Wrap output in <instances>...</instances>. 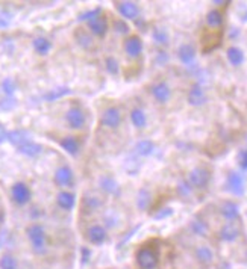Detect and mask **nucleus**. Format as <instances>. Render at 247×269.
Segmentation results:
<instances>
[{
    "label": "nucleus",
    "mask_w": 247,
    "mask_h": 269,
    "mask_svg": "<svg viewBox=\"0 0 247 269\" xmlns=\"http://www.w3.org/2000/svg\"><path fill=\"white\" fill-rule=\"evenodd\" d=\"M27 239L30 242V247H32V251L38 256L44 254L47 251V234L43 225L40 224H32L29 225L26 230Z\"/></svg>",
    "instance_id": "1"
},
{
    "label": "nucleus",
    "mask_w": 247,
    "mask_h": 269,
    "mask_svg": "<svg viewBox=\"0 0 247 269\" xmlns=\"http://www.w3.org/2000/svg\"><path fill=\"white\" fill-rule=\"evenodd\" d=\"M135 262L140 269H157L160 263V253L153 247H141L135 253Z\"/></svg>",
    "instance_id": "2"
},
{
    "label": "nucleus",
    "mask_w": 247,
    "mask_h": 269,
    "mask_svg": "<svg viewBox=\"0 0 247 269\" xmlns=\"http://www.w3.org/2000/svg\"><path fill=\"white\" fill-rule=\"evenodd\" d=\"M211 180V171L205 166H196L193 168L190 172H188V183L191 188H196V189H203L208 186Z\"/></svg>",
    "instance_id": "3"
},
{
    "label": "nucleus",
    "mask_w": 247,
    "mask_h": 269,
    "mask_svg": "<svg viewBox=\"0 0 247 269\" xmlns=\"http://www.w3.org/2000/svg\"><path fill=\"white\" fill-rule=\"evenodd\" d=\"M100 123L106 127V129H118V126L121 124V110L115 106H111V108H106L103 112H102V116H100Z\"/></svg>",
    "instance_id": "4"
},
{
    "label": "nucleus",
    "mask_w": 247,
    "mask_h": 269,
    "mask_svg": "<svg viewBox=\"0 0 247 269\" xmlns=\"http://www.w3.org/2000/svg\"><path fill=\"white\" fill-rule=\"evenodd\" d=\"M66 119H67L69 126L72 129H75V130L83 129L85 123H86V116H85L83 110L79 106H72L66 113Z\"/></svg>",
    "instance_id": "5"
},
{
    "label": "nucleus",
    "mask_w": 247,
    "mask_h": 269,
    "mask_svg": "<svg viewBox=\"0 0 247 269\" xmlns=\"http://www.w3.org/2000/svg\"><path fill=\"white\" fill-rule=\"evenodd\" d=\"M11 197L14 200V203H17L18 206H24L30 201V197H32V192H30L29 186L23 182L15 183L11 188Z\"/></svg>",
    "instance_id": "6"
},
{
    "label": "nucleus",
    "mask_w": 247,
    "mask_h": 269,
    "mask_svg": "<svg viewBox=\"0 0 247 269\" xmlns=\"http://www.w3.org/2000/svg\"><path fill=\"white\" fill-rule=\"evenodd\" d=\"M55 183L61 188H69L73 185L75 182V174H73V169L67 165H63L59 166L56 171H55Z\"/></svg>",
    "instance_id": "7"
},
{
    "label": "nucleus",
    "mask_w": 247,
    "mask_h": 269,
    "mask_svg": "<svg viewBox=\"0 0 247 269\" xmlns=\"http://www.w3.org/2000/svg\"><path fill=\"white\" fill-rule=\"evenodd\" d=\"M228 189L234 194V195H238L241 197L246 191V182H244V177L243 174L240 172H229L228 175Z\"/></svg>",
    "instance_id": "8"
},
{
    "label": "nucleus",
    "mask_w": 247,
    "mask_h": 269,
    "mask_svg": "<svg viewBox=\"0 0 247 269\" xmlns=\"http://www.w3.org/2000/svg\"><path fill=\"white\" fill-rule=\"evenodd\" d=\"M115 8L125 20H135L140 15V8L135 2H118Z\"/></svg>",
    "instance_id": "9"
},
{
    "label": "nucleus",
    "mask_w": 247,
    "mask_h": 269,
    "mask_svg": "<svg viewBox=\"0 0 247 269\" xmlns=\"http://www.w3.org/2000/svg\"><path fill=\"white\" fill-rule=\"evenodd\" d=\"M106 230L102 225H91L86 230V239L91 245H102L106 241Z\"/></svg>",
    "instance_id": "10"
},
{
    "label": "nucleus",
    "mask_w": 247,
    "mask_h": 269,
    "mask_svg": "<svg viewBox=\"0 0 247 269\" xmlns=\"http://www.w3.org/2000/svg\"><path fill=\"white\" fill-rule=\"evenodd\" d=\"M88 27H89V32L94 34L96 37H105L108 32V21L106 17L99 14L97 17H94L92 20L88 21Z\"/></svg>",
    "instance_id": "11"
},
{
    "label": "nucleus",
    "mask_w": 247,
    "mask_h": 269,
    "mask_svg": "<svg viewBox=\"0 0 247 269\" xmlns=\"http://www.w3.org/2000/svg\"><path fill=\"white\" fill-rule=\"evenodd\" d=\"M206 102H208V97H206L205 89L199 83L193 85L188 91V103L191 106H203Z\"/></svg>",
    "instance_id": "12"
},
{
    "label": "nucleus",
    "mask_w": 247,
    "mask_h": 269,
    "mask_svg": "<svg viewBox=\"0 0 247 269\" xmlns=\"http://www.w3.org/2000/svg\"><path fill=\"white\" fill-rule=\"evenodd\" d=\"M152 96L160 103H167L171 97V89H170L168 83H165V82L155 83L152 86Z\"/></svg>",
    "instance_id": "13"
},
{
    "label": "nucleus",
    "mask_w": 247,
    "mask_h": 269,
    "mask_svg": "<svg viewBox=\"0 0 247 269\" xmlns=\"http://www.w3.org/2000/svg\"><path fill=\"white\" fill-rule=\"evenodd\" d=\"M220 239L223 242H235L240 237V227L235 222H226L222 228H220Z\"/></svg>",
    "instance_id": "14"
},
{
    "label": "nucleus",
    "mask_w": 247,
    "mask_h": 269,
    "mask_svg": "<svg viewBox=\"0 0 247 269\" xmlns=\"http://www.w3.org/2000/svg\"><path fill=\"white\" fill-rule=\"evenodd\" d=\"M194 257H196V260H197L200 265H203V266H211V265L214 263V259H215L214 251H212L211 247H208V245H199V247H196V250H194Z\"/></svg>",
    "instance_id": "15"
},
{
    "label": "nucleus",
    "mask_w": 247,
    "mask_h": 269,
    "mask_svg": "<svg viewBox=\"0 0 247 269\" xmlns=\"http://www.w3.org/2000/svg\"><path fill=\"white\" fill-rule=\"evenodd\" d=\"M177 56L183 65L191 67L196 61V49L191 44H182L177 50Z\"/></svg>",
    "instance_id": "16"
},
{
    "label": "nucleus",
    "mask_w": 247,
    "mask_h": 269,
    "mask_svg": "<svg viewBox=\"0 0 247 269\" xmlns=\"http://www.w3.org/2000/svg\"><path fill=\"white\" fill-rule=\"evenodd\" d=\"M125 52L129 57H138L143 52V41L140 40V37L132 35L129 38L125 40Z\"/></svg>",
    "instance_id": "17"
},
{
    "label": "nucleus",
    "mask_w": 247,
    "mask_h": 269,
    "mask_svg": "<svg viewBox=\"0 0 247 269\" xmlns=\"http://www.w3.org/2000/svg\"><path fill=\"white\" fill-rule=\"evenodd\" d=\"M220 214L228 222H234L240 216V207L234 201H225L220 207Z\"/></svg>",
    "instance_id": "18"
},
{
    "label": "nucleus",
    "mask_w": 247,
    "mask_h": 269,
    "mask_svg": "<svg viewBox=\"0 0 247 269\" xmlns=\"http://www.w3.org/2000/svg\"><path fill=\"white\" fill-rule=\"evenodd\" d=\"M56 203L63 211H73V207L76 206V197L69 191H61L56 195Z\"/></svg>",
    "instance_id": "19"
},
{
    "label": "nucleus",
    "mask_w": 247,
    "mask_h": 269,
    "mask_svg": "<svg viewBox=\"0 0 247 269\" xmlns=\"http://www.w3.org/2000/svg\"><path fill=\"white\" fill-rule=\"evenodd\" d=\"M220 40H222V35L217 32V31H212L211 29V32L206 31L203 38H202V44H203V50L205 52H209L212 49H215L219 44H220Z\"/></svg>",
    "instance_id": "20"
},
{
    "label": "nucleus",
    "mask_w": 247,
    "mask_h": 269,
    "mask_svg": "<svg viewBox=\"0 0 247 269\" xmlns=\"http://www.w3.org/2000/svg\"><path fill=\"white\" fill-rule=\"evenodd\" d=\"M223 21H225V17H223V12L219 11V9H212L206 14V24L208 27H211L212 31H217L223 26Z\"/></svg>",
    "instance_id": "21"
},
{
    "label": "nucleus",
    "mask_w": 247,
    "mask_h": 269,
    "mask_svg": "<svg viewBox=\"0 0 247 269\" xmlns=\"http://www.w3.org/2000/svg\"><path fill=\"white\" fill-rule=\"evenodd\" d=\"M100 206H102V200L97 195H88L86 194L82 198V211H83V214L94 212V211H97Z\"/></svg>",
    "instance_id": "22"
},
{
    "label": "nucleus",
    "mask_w": 247,
    "mask_h": 269,
    "mask_svg": "<svg viewBox=\"0 0 247 269\" xmlns=\"http://www.w3.org/2000/svg\"><path fill=\"white\" fill-rule=\"evenodd\" d=\"M8 141L14 147L18 148V147L30 142V135L26 130H12V132H8Z\"/></svg>",
    "instance_id": "23"
},
{
    "label": "nucleus",
    "mask_w": 247,
    "mask_h": 269,
    "mask_svg": "<svg viewBox=\"0 0 247 269\" xmlns=\"http://www.w3.org/2000/svg\"><path fill=\"white\" fill-rule=\"evenodd\" d=\"M18 152H20L21 155L27 156V158H37V156H40V155L43 153V145L30 141V142L18 147Z\"/></svg>",
    "instance_id": "24"
},
{
    "label": "nucleus",
    "mask_w": 247,
    "mask_h": 269,
    "mask_svg": "<svg viewBox=\"0 0 247 269\" xmlns=\"http://www.w3.org/2000/svg\"><path fill=\"white\" fill-rule=\"evenodd\" d=\"M59 145H61V148L63 150H66L69 155H72V156H76L78 153H79V141L75 138V136H66V138H63L61 139V142H59Z\"/></svg>",
    "instance_id": "25"
},
{
    "label": "nucleus",
    "mask_w": 247,
    "mask_h": 269,
    "mask_svg": "<svg viewBox=\"0 0 247 269\" xmlns=\"http://www.w3.org/2000/svg\"><path fill=\"white\" fill-rule=\"evenodd\" d=\"M70 93H72L70 88H67V86H59V88L50 89L47 94H44V96H43V100H46V102H56V100H59V99L69 96Z\"/></svg>",
    "instance_id": "26"
},
{
    "label": "nucleus",
    "mask_w": 247,
    "mask_h": 269,
    "mask_svg": "<svg viewBox=\"0 0 247 269\" xmlns=\"http://www.w3.org/2000/svg\"><path fill=\"white\" fill-rule=\"evenodd\" d=\"M228 61L231 62V65L234 67H240L244 62V52L238 47H229L226 52Z\"/></svg>",
    "instance_id": "27"
},
{
    "label": "nucleus",
    "mask_w": 247,
    "mask_h": 269,
    "mask_svg": "<svg viewBox=\"0 0 247 269\" xmlns=\"http://www.w3.org/2000/svg\"><path fill=\"white\" fill-rule=\"evenodd\" d=\"M99 185H100V188H102L105 192L112 194V195H117V194H118V191H120L118 183L114 180L112 177H109V175H103V177H100Z\"/></svg>",
    "instance_id": "28"
},
{
    "label": "nucleus",
    "mask_w": 247,
    "mask_h": 269,
    "mask_svg": "<svg viewBox=\"0 0 247 269\" xmlns=\"http://www.w3.org/2000/svg\"><path fill=\"white\" fill-rule=\"evenodd\" d=\"M152 38L158 46H167L170 43V35L164 27H155L152 31Z\"/></svg>",
    "instance_id": "29"
},
{
    "label": "nucleus",
    "mask_w": 247,
    "mask_h": 269,
    "mask_svg": "<svg viewBox=\"0 0 247 269\" xmlns=\"http://www.w3.org/2000/svg\"><path fill=\"white\" fill-rule=\"evenodd\" d=\"M32 46H34V50L38 53V54H47L50 50H52V43L47 40V38H44V37H38V38H35L34 40V43H32Z\"/></svg>",
    "instance_id": "30"
},
{
    "label": "nucleus",
    "mask_w": 247,
    "mask_h": 269,
    "mask_svg": "<svg viewBox=\"0 0 247 269\" xmlns=\"http://www.w3.org/2000/svg\"><path fill=\"white\" fill-rule=\"evenodd\" d=\"M131 121H132V124L137 127V129H143V127H146V124H147V116H146V113H144V110L143 109H134L132 112H131Z\"/></svg>",
    "instance_id": "31"
},
{
    "label": "nucleus",
    "mask_w": 247,
    "mask_h": 269,
    "mask_svg": "<svg viewBox=\"0 0 247 269\" xmlns=\"http://www.w3.org/2000/svg\"><path fill=\"white\" fill-rule=\"evenodd\" d=\"M190 230H191L196 236H206V234H208V231H209V227H208V224H206L203 219L196 218V219H193V221H191V224H190Z\"/></svg>",
    "instance_id": "32"
},
{
    "label": "nucleus",
    "mask_w": 247,
    "mask_h": 269,
    "mask_svg": "<svg viewBox=\"0 0 247 269\" xmlns=\"http://www.w3.org/2000/svg\"><path fill=\"white\" fill-rule=\"evenodd\" d=\"M75 38H76L78 44H79L81 47H83V49H89V47L92 46V38H91V35H89L86 31H83V29H78V31L75 32Z\"/></svg>",
    "instance_id": "33"
},
{
    "label": "nucleus",
    "mask_w": 247,
    "mask_h": 269,
    "mask_svg": "<svg viewBox=\"0 0 247 269\" xmlns=\"http://www.w3.org/2000/svg\"><path fill=\"white\" fill-rule=\"evenodd\" d=\"M135 150L140 156H149L153 153V150H155V145H153V142L149 139H143L135 145Z\"/></svg>",
    "instance_id": "34"
},
{
    "label": "nucleus",
    "mask_w": 247,
    "mask_h": 269,
    "mask_svg": "<svg viewBox=\"0 0 247 269\" xmlns=\"http://www.w3.org/2000/svg\"><path fill=\"white\" fill-rule=\"evenodd\" d=\"M0 269H18V262L12 254H3L0 257Z\"/></svg>",
    "instance_id": "35"
},
{
    "label": "nucleus",
    "mask_w": 247,
    "mask_h": 269,
    "mask_svg": "<svg viewBox=\"0 0 247 269\" xmlns=\"http://www.w3.org/2000/svg\"><path fill=\"white\" fill-rule=\"evenodd\" d=\"M152 203V195L147 189H141L138 192V198H137V206L138 209H141V211H144V209H147Z\"/></svg>",
    "instance_id": "36"
},
{
    "label": "nucleus",
    "mask_w": 247,
    "mask_h": 269,
    "mask_svg": "<svg viewBox=\"0 0 247 269\" xmlns=\"http://www.w3.org/2000/svg\"><path fill=\"white\" fill-rule=\"evenodd\" d=\"M2 89H3V93L8 96V97H12L14 93H15V89H17V85H15V80L12 77H6L2 83Z\"/></svg>",
    "instance_id": "37"
},
{
    "label": "nucleus",
    "mask_w": 247,
    "mask_h": 269,
    "mask_svg": "<svg viewBox=\"0 0 247 269\" xmlns=\"http://www.w3.org/2000/svg\"><path fill=\"white\" fill-rule=\"evenodd\" d=\"M12 20V14L3 8H0V29H6L11 24Z\"/></svg>",
    "instance_id": "38"
},
{
    "label": "nucleus",
    "mask_w": 247,
    "mask_h": 269,
    "mask_svg": "<svg viewBox=\"0 0 247 269\" xmlns=\"http://www.w3.org/2000/svg\"><path fill=\"white\" fill-rule=\"evenodd\" d=\"M114 31L121 34V35H126L129 34V26L126 21H123V20H115L114 21Z\"/></svg>",
    "instance_id": "39"
},
{
    "label": "nucleus",
    "mask_w": 247,
    "mask_h": 269,
    "mask_svg": "<svg viewBox=\"0 0 247 269\" xmlns=\"http://www.w3.org/2000/svg\"><path fill=\"white\" fill-rule=\"evenodd\" d=\"M105 67H106L109 74H117L118 73V62H117V59H114V57H106Z\"/></svg>",
    "instance_id": "40"
},
{
    "label": "nucleus",
    "mask_w": 247,
    "mask_h": 269,
    "mask_svg": "<svg viewBox=\"0 0 247 269\" xmlns=\"http://www.w3.org/2000/svg\"><path fill=\"white\" fill-rule=\"evenodd\" d=\"M237 161H238V165L241 169L247 171V148H244V150H241L237 156Z\"/></svg>",
    "instance_id": "41"
},
{
    "label": "nucleus",
    "mask_w": 247,
    "mask_h": 269,
    "mask_svg": "<svg viewBox=\"0 0 247 269\" xmlns=\"http://www.w3.org/2000/svg\"><path fill=\"white\" fill-rule=\"evenodd\" d=\"M99 14H102V11H100V8H96V9H92V11H88V12L82 14V15L79 17V21H89V20H92L94 17H97Z\"/></svg>",
    "instance_id": "42"
},
{
    "label": "nucleus",
    "mask_w": 247,
    "mask_h": 269,
    "mask_svg": "<svg viewBox=\"0 0 247 269\" xmlns=\"http://www.w3.org/2000/svg\"><path fill=\"white\" fill-rule=\"evenodd\" d=\"M191 186H190V183L188 182H183V183H179L177 185V191H179V194L182 195V197H188L190 194H191Z\"/></svg>",
    "instance_id": "43"
},
{
    "label": "nucleus",
    "mask_w": 247,
    "mask_h": 269,
    "mask_svg": "<svg viewBox=\"0 0 247 269\" xmlns=\"http://www.w3.org/2000/svg\"><path fill=\"white\" fill-rule=\"evenodd\" d=\"M160 211H161L160 214H155V215H153L157 219H164V218H167V216H170V215L173 214V211H171L170 207H163V209H160Z\"/></svg>",
    "instance_id": "44"
},
{
    "label": "nucleus",
    "mask_w": 247,
    "mask_h": 269,
    "mask_svg": "<svg viewBox=\"0 0 247 269\" xmlns=\"http://www.w3.org/2000/svg\"><path fill=\"white\" fill-rule=\"evenodd\" d=\"M14 106H15L14 97H8L6 100H2V102H0V108H2V109H12Z\"/></svg>",
    "instance_id": "45"
},
{
    "label": "nucleus",
    "mask_w": 247,
    "mask_h": 269,
    "mask_svg": "<svg viewBox=\"0 0 247 269\" xmlns=\"http://www.w3.org/2000/svg\"><path fill=\"white\" fill-rule=\"evenodd\" d=\"M157 61H158V64H165V62L168 61V54H167L165 52H160Z\"/></svg>",
    "instance_id": "46"
},
{
    "label": "nucleus",
    "mask_w": 247,
    "mask_h": 269,
    "mask_svg": "<svg viewBox=\"0 0 247 269\" xmlns=\"http://www.w3.org/2000/svg\"><path fill=\"white\" fill-rule=\"evenodd\" d=\"M6 139H8V132L5 130V127L2 124H0V144L5 142Z\"/></svg>",
    "instance_id": "47"
},
{
    "label": "nucleus",
    "mask_w": 247,
    "mask_h": 269,
    "mask_svg": "<svg viewBox=\"0 0 247 269\" xmlns=\"http://www.w3.org/2000/svg\"><path fill=\"white\" fill-rule=\"evenodd\" d=\"M89 256H91V251H89L88 248H82V262H83V263L88 262Z\"/></svg>",
    "instance_id": "48"
},
{
    "label": "nucleus",
    "mask_w": 247,
    "mask_h": 269,
    "mask_svg": "<svg viewBox=\"0 0 247 269\" xmlns=\"http://www.w3.org/2000/svg\"><path fill=\"white\" fill-rule=\"evenodd\" d=\"M219 269H232V266H231V265H229L228 262H223V263H222V265L219 266Z\"/></svg>",
    "instance_id": "49"
},
{
    "label": "nucleus",
    "mask_w": 247,
    "mask_h": 269,
    "mask_svg": "<svg viewBox=\"0 0 247 269\" xmlns=\"http://www.w3.org/2000/svg\"><path fill=\"white\" fill-rule=\"evenodd\" d=\"M2 221H3V215H2V214H0V222H2Z\"/></svg>",
    "instance_id": "50"
}]
</instances>
